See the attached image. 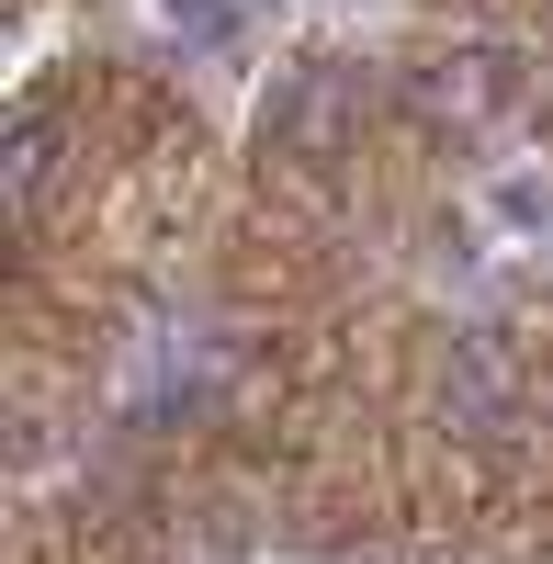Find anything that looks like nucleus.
<instances>
[{"label": "nucleus", "instance_id": "f257e3e1", "mask_svg": "<svg viewBox=\"0 0 553 564\" xmlns=\"http://www.w3.org/2000/svg\"><path fill=\"white\" fill-rule=\"evenodd\" d=\"M497 102H509V45H464V57H441V68H430V90H419V113H430V124H452V135L497 124Z\"/></svg>", "mask_w": 553, "mask_h": 564}, {"label": "nucleus", "instance_id": "f03ea898", "mask_svg": "<svg viewBox=\"0 0 553 564\" xmlns=\"http://www.w3.org/2000/svg\"><path fill=\"white\" fill-rule=\"evenodd\" d=\"M509 406H520L509 339H464V350H452V384H441V417H452V430H509Z\"/></svg>", "mask_w": 553, "mask_h": 564}, {"label": "nucleus", "instance_id": "7ed1b4c3", "mask_svg": "<svg viewBox=\"0 0 553 564\" xmlns=\"http://www.w3.org/2000/svg\"><path fill=\"white\" fill-rule=\"evenodd\" d=\"M57 148H68V124L23 102V113H12V226L34 215V181H57Z\"/></svg>", "mask_w": 553, "mask_h": 564}, {"label": "nucleus", "instance_id": "20e7f679", "mask_svg": "<svg viewBox=\"0 0 553 564\" xmlns=\"http://www.w3.org/2000/svg\"><path fill=\"white\" fill-rule=\"evenodd\" d=\"M181 34H238V0H170Z\"/></svg>", "mask_w": 553, "mask_h": 564}]
</instances>
